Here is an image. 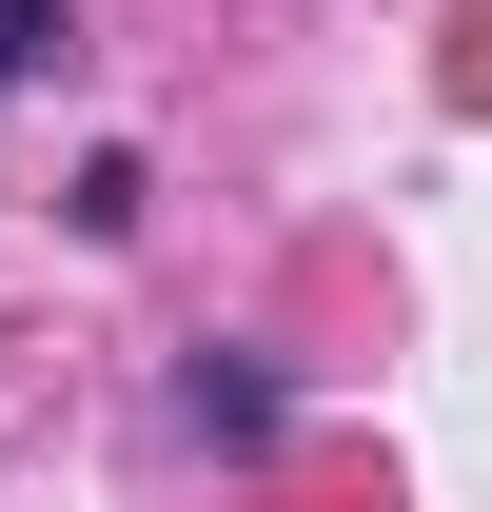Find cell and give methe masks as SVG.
<instances>
[{
  "instance_id": "1",
  "label": "cell",
  "mask_w": 492,
  "mask_h": 512,
  "mask_svg": "<svg viewBox=\"0 0 492 512\" xmlns=\"http://www.w3.org/2000/svg\"><path fill=\"white\" fill-rule=\"evenodd\" d=\"M60 40H79V20H60V0H0V99H20V79H40V60H60Z\"/></svg>"
}]
</instances>
